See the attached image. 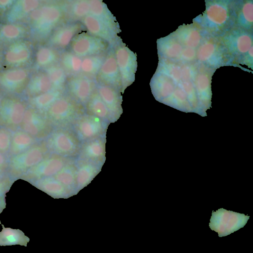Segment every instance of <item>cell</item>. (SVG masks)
I'll use <instances>...</instances> for the list:
<instances>
[{"label":"cell","mask_w":253,"mask_h":253,"mask_svg":"<svg viewBox=\"0 0 253 253\" xmlns=\"http://www.w3.org/2000/svg\"><path fill=\"white\" fill-rule=\"evenodd\" d=\"M4 208H5V207L0 206V214L1 213V212L3 210ZM0 224H1L0 220Z\"/></svg>","instance_id":"obj_53"},{"label":"cell","mask_w":253,"mask_h":253,"mask_svg":"<svg viewBox=\"0 0 253 253\" xmlns=\"http://www.w3.org/2000/svg\"><path fill=\"white\" fill-rule=\"evenodd\" d=\"M86 106L90 113V115L94 116L105 122L114 121L108 107L96 91L93 93L87 102Z\"/></svg>","instance_id":"obj_37"},{"label":"cell","mask_w":253,"mask_h":253,"mask_svg":"<svg viewBox=\"0 0 253 253\" xmlns=\"http://www.w3.org/2000/svg\"><path fill=\"white\" fill-rule=\"evenodd\" d=\"M253 48L252 47L248 51L247 53L245 54L239 61L242 64H245L249 67H253Z\"/></svg>","instance_id":"obj_48"},{"label":"cell","mask_w":253,"mask_h":253,"mask_svg":"<svg viewBox=\"0 0 253 253\" xmlns=\"http://www.w3.org/2000/svg\"><path fill=\"white\" fill-rule=\"evenodd\" d=\"M45 150L40 145H34L27 150L11 156L8 166L14 174H24L45 159Z\"/></svg>","instance_id":"obj_14"},{"label":"cell","mask_w":253,"mask_h":253,"mask_svg":"<svg viewBox=\"0 0 253 253\" xmlns=\"http://www.w3.org/2000/svg\"><path fill=\"white\" fill-rule=\"evenodd\" d=\"M195 60H196V49L183 47L178 62L189 64Z\"/></svg>","instance_id":"obj_47"},{"label":"cell","mask_w":253,"mask_h":253,"mask_svg":"<svg viewBox=\"0 0 253 253\" xmlns=\"http://www.w3.org/2000/svg\"><path fill=\"white\" fill-rule=\"evenodd\" d=\"M6 185L4 179L0 173V206L5 207V204L3 200V196L5 192Z\"/></svg>","instance_id":"obj_50"},{"label":"cell","mask_w":253,"mask_h":253,"mask_svg":"<svg viewBox=\"0 0 253 253\" xmlns=\"http://www.w3.org/2000/svg\"><path fill=\"white\" fill-rule=\"evenodd\" d=\"M35 184L41 190L54 198H65L69 191L54 177L40 178Z\"/></svg>","instance_id":"obj_35"},{"label":"cell","mask_w":253,"mask_h":253,"mask_svg":"<svg viewBox=\"0 0 253 253\" xmlns=\"http://www.w3.org/2000/svg\"><path fill=\"white\" fill-rule=\"evenodd\" d=\"M3 48L0 45V70L3 69Z\"/></svg>","instance_id":"obj_52"},{"label":"cell","mask_w":253,"mask_h":253,"mask_svg":"<svg viewBox=\"0 0 253 253\" xmlns=\"http://www.w3.org/2000/svg\"><path fill=\"white\" fill-rule=\"evenodd\" d=\"M82 21L84 27L89 34L101 38L109 43L115 41L117 36L116 29L99 19L88 14L82 19Z\"/></svg>","instance_id":"obj_24"},{"label":"cell","mask_w":253,"mask_h":253,"mask_svg":"<svg viewBox=\"0 0 253 253\" xmlns=\"http://www.w3.org/2000/svg\"><path fill=\"white\" fill-rule=\"evenodd\" d=\"M156 72L168 77L176 84L182 81L180 63L160 59Z\"/></svg>","instance_id":"obj_38"},{"label":"cell","mask_w":253,"mask_h":253,"mask_svg":"<svg viewBox=\"0 0 253 253\" xmlns=\"http://www.w3.org/2000/svg\"><path fill=\"white\" fill-rule=\"evenodd\" d=\"M35 137L22 130H18L12 134L11 146L9 154L11 156L23 152L33 146Z\"/></svg>","instance_id":"obj_34"},{"label":"cell","mask_w":253,"mask_h":253,"mask_svg":"<svg viewBox=\"0 0 253 253\" xmlns=\"http://www.w3.org/2000/svg\"><path fill=\"white\" fill-rule=\"evenodd\" d=\"M105 155V142L104 139L99 136L84 142L79 155L82 162L101 164Z\"/></svg>","instance_id":"obj_25"},{"label":"cell","mask_w":253,"mask_h":253,"mask_svg":"<svg viewBox=\"0 0 253 253\" xmlns=\"http://www.w3.org/2000/svg\"><path fill=\"white\" fill-rule=\"evenodd\" d=\"M60 65L66 73L73 76L81 74L82 58L70 51L63 53L59 57Z\"/></svg>","instance_id":"obj_41"},{"label":"cell","mask_w":253,"mask_h":253,"mask_svg":"<svg viewBox=\"0 0 253 253\" xmlns=\"http://www.w3.org/2000/svg\"><path fill=\"white\" fill-rule=\"evenodd\" d=\"M218 39L229 55L239 60L253 46V32L236 26Z\"/></svg>","instance_id":"obj_6"},{"label":"cell","mask_w":253,"mask_h":253,"mask_svg":"<svg viewBox=\"0 0 253 253\" xmlns=\"http://www.w3.org/2000/svg\"><path fill=\"white\" fill-rule=\"evenodd\" d=\"M163 103L183 112H192L185 93L177 84L171 95Z\"/></svg>","instance_id":"obj_43"},{"label":"cell","mask_w":253,"mask_h":253,"mask_svg":"<svg viewBox=\"0 0 253 253\" xmlns=\"http://www.w3.org/2000/svg\"><path fill=\"white\" fill-rule=\"evenodd\" d=\"M70 11L74 17L82 20L89 14L88 0H82L75 1L71 4Z\"/></svg>","instance_id":"obj_45"},{"label":"cell","mask_w":253,"mask_h":253,"mask_svg":"<svg viewBox=\"0 0 253 253\" xmlns=\"http://www.w3.org/2000/svg\"><path fill=\"white\" fill-rule=\"evenodd\" d=\"M211 75L202 69L198 70L194 84L199 106L203 117L207 116L206 111L211 106Z\"/></svg>","instance_id":"obj_23"},{"label":"cell","mask_w":253,"mask_h":253,"mask_svg":"<svg viewBox=\"0 0 253 253\" xmlns=\"http://www.w3.org/2000/svg\"><path fill=\"white\" fill-rule=\"evenodd\" d=\"M31 38V30L25 22L0 23V45L2 48L16 41Z\"/></svg>","instance_id":"obj_19"},{"label":"cell","mask_w":253,"mask_h":253,"mask_svg":"<svg viewBox=\"0 0 253 253\" xmlns=\"http://www.w3.org/2000/svg\"><path fill=\"white\" fill-rule=\"evenodd\" d=\"M1 94H2V92H1V91L0 90V102H1V99H2V97H3V96H2V95H1Z\"/></svg>","instance_id":"obj_54"},{"label":"cell","mask_w":253,"mask_h":253,"mask_svg":"<svg viewBox=\"0 0 253 253\" xmlns=\"http://www.w3.org/2000/svg\"><path fill=\"white\" fill-rule=\"evenodd\" d=\"M206 9L194 19L207 35L216 38L234 26V1L206 0Z\"/></svg>","instance_id":"obj_1"},{"label":"cell","mask_w":253,"mask_h":253,"mask_svg":"<svg viewBox=\"0 0 253 253\" xmlns=\"http://www.w3.org/2000/svg\"><path fill=\"white\" fill-rule=\"evenodd\" d=\"M66 161L60 156H52L43 159L23 175L30 179L54 177L66 165Z\"/></svg>","instance_id":"obj_17"},{"label":"cell","mask_w":253,"mask_h":253,"mask_svg":"<svg viewBox=\"0 0 253 253\" xmlns=\"http://www.w3.org/2000/svg\"><path fill=\"white\" fill-rule=\"evenodd\" d=\"M63 11L55 4H42L27 18L25 22L29 26L31 40L40 42L47 40L61 19Z\"/></svg>","instance_id":"obj_2"},{"label":"cell","mask_w":253,"mask_h":253,"mask_svg":"<svg viewBox=\"0 0 253 253\" xmlns=\"http://www.w3.org/2000/svg\"><path fill=\"white\" fill-rule=\"evenodd\" d=\"M114 54L120 72L121 87L124 90L134 81L137 67L136 55L125 45L118 46Z\"/></svg>","instance_id":"obj_12"},{"label":"cell","mask_w":253,"mask_h":253,"mask_svg":"<svg viewBox=\"0 0 253 253\" xmlns=\"http://www.w3.org/2000/svg\"><path fill=\"white\" fill-rule=\"evenodd\" d=\"M101 164L82 162L77 168L76 191L88 185L99 171Z\"/></svg>","instance_id":"obj_32"},{"label":"cell","mask_w":253,"mask_h":253,"mask_svg":"<svg viewBox=\"0 0 253 253\" xmlns=\"http://www.w3.org/2000/svg\"><path fill=\"white\" fill-rule=\"evenodd\" d=\"M73 131L83 142L99 137L104 132L105 122L90 114L79 116L72 123Z\"/></svg>","instance_id":"obj_13"},{"label":"cell","mask_w":253,"mask_h":253,"mask_svg":"<svg viewBox=\"0 0 253 253\" xmlns=\"http://www.w3.org/2000/svg\"><path fill=\"white\" fill-rule=\"evenodd\" d=\"M233 10L234 26L253 32V1H234Z\"/></svg>","instance_id":"obj_26"},{"label":"cell","mask_w":253,"mask_h":253,"mask_svg":"<svg viewBox=\"0 0 253 253\" xmlns=\"http://www.w3.org/2000/svg\"><path fill=\"white\" fill-rule=\"evenodd\" d=\"M157 47L160 58L176 62L183 48L171 34L158 40Z\"/></svg>","instance_id":"obj_30"},{"label":"cell","mask_w":253,"mask_h":253,"mask_svg":"<svg viewBox=\"0 0 253 253\" xmlns=\"http://www.w3.org/2000/svg\"><path fill=\"white\" fill-rule=\"evenodd\" d=\"M48 77L53 88L62 90L67 82V73L60 65L54 64L42 70Z\"/></svg>","instance_id":"obj_42"},{"label":"cell","mask_w":253,"mask_h":253,"mask_svg":"<svg viewBox=\"0 0 253 253\" xmlns=\"http://www.w3.org/2000/svg\"><path fill=\"white\" fill-rule=\"evenodd\" d=\"M35 42L31 39L16 41L3 48V69L32 67Z\"/></svg>","instance_id":"obj_3"},{"label":"cell","mask_w":253,"mask_h":253,"mask_svg":"<svg viewBox=\"0 0 253 253\" xmlns=\"http://www.w3.org/2000/svg\"><path fill=\"white\" fill-rule=\"evenodd\" d=\"M34 72L32 67L2 69L0 70V90L6 95L24 93Z\"/></svg>","instance_id":"obj_7"},{"label":"cell","mask_w":253,"mask_h":253,"mask_svg":"<svg viewBox=\"0 0 253 253\" xmlns=\"http://www.w3.org/2000/svg\"><path fill=\"white\" fill-rule=\"evenodd\" d=\"M250 216L222 208L212 211L209 226L219 237L228 235L243 227Z\"/></svg>","instance_id":"obj_9"},{"label":"cell","mask_w":253,"mask_h":253,"mask_svg":"<svg viewBox=\"0 0 253 253\" xmlns=\"http://www.w3.org/2000/svg\"><path fill=\"white\" fill-rule=\"evenodd\" d=\"M231 59L219 39L208 35L196 49V60L207 68L216 69L225 66Z\"/></svg>","instance_id":"obj_4"},{"label":"cell","mask_w":253,"mask_h":253,"mask_svg":"<svg viewBox=\"0 0 253 253\" xmlns=\"http://www.w3.org/2000/svg\"><path fill=\"white\" fill-rule=\"evenodd\" d=\"M106 41L89 33L80 32L71 44V52L81 58L105 53L109 47Z\"/></svg>","instance_id":"obj_11"},{"label":"cell","mask_w":253,"mask_h":253,"mask_svg":"<svg viewBox=\"0 0 253 253\" xmlns=\"http://www.w3.org/2000/svg\"><path fill=\"white\" fill-rule=\"evenodd\" d=\"M97 82L116 89L121 87L119 70L114 53L108 52L96 76Z\"/></svg>","instance_id":"obj_20"},{"label":"cell","mask_w":253,"mask_h":253,"mask_svg":"<svg viewBox=\"0 0 253 253\" xmlns=\"http://www.w3.org/2000/svg\"><path fill=\"white\" fill-rule=\"evenodd\" d=\"M84 28L79 22L57 27L47 39L46 44L55 49H65L70 45L74 38Z\"/></svg>","instance_id":"obj_16"},{"label":"cell","mask_w":253,"mask_h":253,"mask_svg":"<svg viewBox=\"0 0 253 253\" xmlns=\"http://www.w3.org/2000/svg\"><path fill=\"white\" fill-rule=\"evenodd\" d=\"M53 88L51 83L43 71H34L24 91L27 98H31L49 91Z\"/></svg>","instance_id":"obj_28"},{"label":"cell","mask_w":253,"mask_h":253,"mask_svg":"<svg viewBox=\"0 0 253 253\" xmlns=\"http://www.w3.org/2000/svg\"><path fill=\"white\" fill-rule=\"evenodd\" d=\"M96 92L109 110L114 121L122 113L121 98L117 89L107 85L96 83Z\"/></svg>","instance_id":"obj_27"},{"label":"cell","mask_w":253,"mask_h":253,"mask_svg":"<svg viewBox=\"0 0 253 253\" xmlns=\"http://www.w3.org/2000/svg\"><path fill=\"white\" fill-rule=\"evenodd\" d=\"M12 139L11 131L7 128L0 126V152L9 153Z\"/></svg>","instance_id":"obj_46"},{"label":"cell","mask_w":253,"mask_h":253,"mask_svg":"<svg viewBox=\"0 0 253 253\" xmlns=\"http://www.w3.org/2000/svg\"><path fill=\"white\" fill-rule=\"evenodd\" d=\"M8 166L7 162L4 154L0 152V173Z\"/></svg>","instance_id":"obj_51"},{"label":"cell","mask_w":253,"mask_h":253,"mask_svg":"<svg viewBox=\"0 0 253 253\" xmlns=\"http://www.w3.org/2000/svg\"><path fill=\"white\" fill-rule=\"evenodd\" d=\"M42 4L38 0H15L2 17L1 22H24L28 16Z\"/></svg>","instance_id":"obj_22"},{"label":"cell","mask_w":253,"mask_h":253,"mask_svg":"<svg viewBox=\"0 0 253 253\" xmlns=\"http://www.w3.org/2000/svg\"><path fill=\"white\" fill-rule=\"evenodd\" d=\"M183 47L196 49L207 34L196 24L179 26L171 34Z\"/></svg>","instance_id":"obj_21"},{"label":"cell","mask_w":253,"mask_h":253,"mask_svg":"<svg viewBox=\"0 0 253 253\" xmlns=\"http://www.w3.org/2000/svg\"><path fill=\"white\" fill-rule=\"evenodd\" d=\"M2 229L0 232V246L20 245L27 247L30 241L28 237L19 229L5 228L1 224Z\"/></svg>","instance_id":"obj_36"},{"label":"cell","mask_w":253,"mask_h":253,"mask_svg":"<svg viewBox=\"0 0 253 253\" xmlns=\"http://www.w3.org/2000/svg\"><path fill=\"white\" fill-rule=\"evenodd\" d=\"M106 55V54L103 53L82 58L81 73L91 78L96 77Z\"/></svg>","instance_id":"obj_40"},{"label":"cell","mask_w":253,"mask_h":253,"mask_svg":"<svg viewBox=\"0 0 253 253\" xmlns=\"http://www.w3.org/2000/svg\"><path fill=\"white\" fill-rule=\"evenodd\" d=\"M61 90L52 89L36 96L27 98L29 106L43 115L50 106L62 95Z\"/></svg>","instance_id":"obj_33"},{"label":"cell","mask_w":253,"mask_h":253,"mask_svg":"<svg viewBox=\"0 0 253 253\" xmlns=\"http://www.w3.org/2000/svg\"><path fill=\"white\" fill-rule=\"evenodd\" d=\"M81 114L79 113L77 105L70 98L62 95L57 99L44 113L51 124L57 127H65Z\"/></svg>","instance_id":"obj_10"},{"label":"cell","mask_w":253,"mask_h":253,"mask_svg":"<svg viewBox=\"0 0 253 253\" xmlns=\"http://www.w3.org/2000/svg\"><path fill=\"white\" fill-rule=\"evenodd\" d=\"M59 57L56 49L47 44L36 48L32 66L34 71H42L54 64Z\"/></svg>","instance_id":"obj_31"},{"label":"cell","mask_w":253,"mask_h":253,"mask_svg":"<svg viewBox=\"0 0 253 253\" xmlns=\"http://www.w3.org/2000/svg\"><path fill=\"white\" fill-rule=\"evenodd\" d=\"M150 86L156 99L163 103L171 95L176 84L168 77L156 72L151 80Z\"/></svg>","instance_id":"obj_29"},{"label":"cell","mask_w":253,"mask_h":253,"mask_svg":"<svg viewBox=\"0 0 253 253\" xmlns=\"http://www.w3.org/2000/svg\"><path fill=\"white\" fill-rule=\"evenodd\" d=\"M50 122L41 113L29 106L21 125V129L34 137L42 136L47 131Z\"/></svg>","instance_id":"obj_18"},{"label":"cell","mask_w":253,"mask_h":253,"mask_svg":"<svg viewBox=\"0 0 253 253\" xmlns=\"http://www.w3.org/2000/svg\"><path fill=\"white\" fill-rule=\"evenodd\" d=\"M27 107L25 100L18 95L3 96L0 104V124L7 128L20 126Z\"/></svg>","instance_id":"obj_8"},{"label":"cell","mask_w":253,"mask_h":253,"mask_svg":"<svg viewBox=\"0 0 253 253\" xmlns=\"http://www.w3.org/2000/svg\"><path fill=\"white\" fill-rule=\"evenodd\" d=\"M14 1V0H0V15L2 14L3 17Z\"/></svg>","instance_id":"obj_49"},{"label":"cell","mask_w":253,"mask_h":253,"mask_svg":"<svg viewBox=\"0 0 253 253\" xmlns=\"http://www.w3.org/2000/svg\"><path fill=\"white\" fill-rule=\"evenodd\" d=\"M46 146L50 151L63 158L79 155L81 147L80 141L74 131L65 127H57L49 132Z\"/></svg>","instance_id":"obj_5"},{"label":"cell","mask_w":253,"mask_h":253,"mask_svg":"<svg viewBox=\"0 0 253 253\" xmlns=\"http://www.w3.org/2000/svg\"><path fill=\"white\" fill-rule=\"evenodd\" d=\"M89 14L99 19L111 27L116 29L113 16L105 3L100 0H88Z\"/></svg>","instance_id":"obj_39"},{"label":"cell","mask_w":253,"mask_h":253,"mask_svg":"<svg viewBox=\"0 0 253 253\" xmlns=\"http://www.w3.org/2000/svg\"><path fill=\"white\" fill-rule=\"evenodd\" d=\"M77 169L73 165L67 164L54 177L60 182L69 192L76 190Z\"/></svg>","instance_id":"obj_44"},{"label":"cell","mask_w":253,"mask_h":253,"mask_svg":"<svg viewBox=\"0 0 253 253\" xmlns=\"http://www.w3.org/2000/svg\"><path fill=\"white\" fill-rule=\"evenodd\" d=\"M67 87L76 102L86 105L95 92L96 83L92 78L84 75L73 76L67 81Z\"/></svg>","instance_id":"obj_15"}]
</instances>
